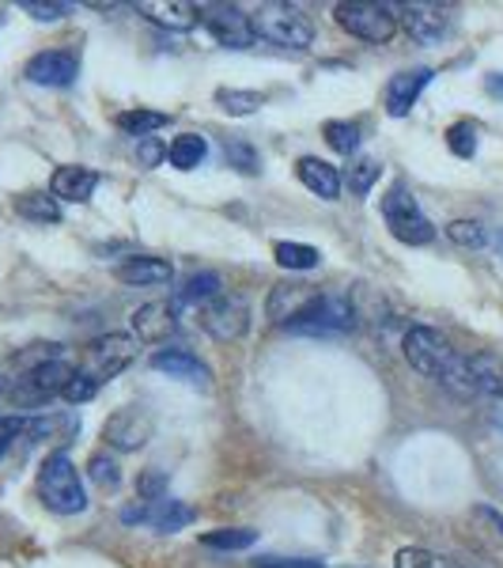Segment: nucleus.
<instances>
[{
    "mask_svg": "<svg viewBox=\"0 0 503 568\" xmlns=\"http://www.w3.org/2000/svg\"><path fill=\"white\" fill-rule=\"evenodd\" d=\"M20 8L27 16H34L39 23H58L72 12L69 4H45V0H20Z\"/></svg>",
    "mask_w": 503,
    "mask_h": 568,
    "instance_id": "nucleus-39",
    "label": "nucleus"
},
{
    "mask_svg": "<svg viewBox=\"0 0 503 568\" xmlns=\"http://www.w3.org/2000/svg\"><path fill=\"white\" fill-rule=\"evenodd\" d=\"M250 23L258 39L280 45V50H307V45L315 42V23H310V16L299 4H280V0H273V4H261L258 12L250 16Z\"/></svg>",
    "mask_w": 503,
    "mask_h": 568,
    "instance_id": "nucleus-3",
    "label": "nucleus"
},
{
    "mask_svg": "<svg viewBox=\"0 0 503 568\" xmlns=\"http://www.w3.org/2000/svg\"><path fill=\"white\" fill-rule=\"evenodd\" d=\"M205 155H208V141L201 133H182L167 149L171 168H178V171H197L201 163H205Z\"/></svg>",
    "mask_w": 503,
    "mask_h": 568,
    "instance_id": "nucleus-24",
    "label": "nucleus"
},
{
    "mask_svg": "<svg viewBox=\"0 0 503 568\" xmlns=\"http://www.w3.org/2000/svg\"><path fill=\"white\" fill-rule=\"evenodd\" d=\"M39 497L58 516H80L88 508V493L69 452H50L39 466Z\"/></svg>",
    "mask_w": 503,
    "mask_h": 568,
    "instance_id": "nucleus-2",
    "label": "nucleus"
},
{
    "mask_svg": "<svg viewBox=\"0 0 503 568\" xmlns=\"http://www.w3.org/2000/svg\"><path fill=\"white\" fill-rule=\"evenodd\" d=\"M194 516L197 511L189 508L186 500H175V497H160V500L141 504V508L122 511L125 524H148L152 530H160V535H175V530L189 527L194 524Z\"/></svg>",
    "mask_w": 503,
    "mask_h": 568,
    "instance_id": "nucleus-12",
    "label": "nucleus"
},
{
    "mask_svg": "<svg viewBox=\"0 0 503 568\" xmlns=\"http://www.w3.org/2000/svg\"><path fill=\"white\" fill-rule=\"evenodd\" d=\"M201 329L208 337H216V342H239L246 329H250V304L243 296H235V292L232 296L219 292L216 300H208L201 307Z\"/></svg>",
    "mask_w": 503,
    "mask_h": 568,
    "instance_id": "nucleus-10",
    "label": "nucleus"
},
{
    "mask_svg": "<svg viewBox=\"0 0 503 568\" xmlns=\"http://www.w3.org/2000/svg\"><path fill=\"white\" fill-rule=\"evenodd\" d=\"M446 149H451L459 160H473V152H478V125L473 122H454L451 130H446Z\"/></svg>",
    "mask_w": 503,
    "mask_h": 568,
    "instance_id": "nucleus-34",
    "label": "nucleus"
},
{
    "mask_svg": "<svg viewBox=\"0 0 503 568\" xmlns=\"http://www.w3.org/2000/svg\"><path fill=\"white\" fill-rule=\"evenodd\" d=\"M72 372L76 368L65 361H58V356H53V361H42V364H34L12 390H8V398H12V406H20V409H39L50 398H61V390L69 387Z\"/></svg>",
    "mask_w": 503,
    "mask_h": 568,
    "instance_id": "nucleus-7",
    "label": "nucleus"
},
{
    "mask_svg": "<svg viewBox=\"0 0 503 568\" xmlns=\"http://www.w3.org/2000/svg\"><path fill=\"white\" fill-rule=\"evenodd\" d=\"M254 568H326L315 557H258Z\"/></svg>",
    "mask_w": 503,
    "mask_h": 568,
    "instance_id": "nucleus-42",
    "label": "nucleus"
},
{
    "mask_svg": "<svg viewBox=\"0 0 503 568\" xmlns=\"http://www.w3.org/2000/svg\"><path fill=\"white\" fill-rule=\"evenodd\" d=\"M273 258H277L280 270H291V273H307L315 270L318 262H322V254L315 251L310 243H277L273 246Z\"/></svg>",
    "mask_w": 503,
    "mask_h": 568,
    "instance_id": "nucleus-27",
    "label": "nucleus"
},
{
    "mask_svg": "<svg viewBox=\"0 0 503 568\" xmlns=\"http://www.w3.org/2000/svg\"><path fill=\"white\" fill-rule=\"evenodd\" d=\"M99 186V171L80 168V163H65V168L53 171L50 179V194L58 201H72V205H84Z\"/></svg>",
    "mask_w": 503,
    "mask_h": 568,
    "instance_id": "nucleus-20",
    "label": "nucleus"
},
{
    "mask_svg": "<svg viewBox=\"0 0 503 568\" xmlns=\"http://www.w3.org/2000/svg\"><path fill=\"white\" fill-rule=\"evenodd\" d=\"M352 326H356V307L341 292H322L304 315L288 323L291 334H304V337H337V334H349Z\"/></svg>",
    "mask_w": 503,
    "mask_h": 568,
    "instance_id": "nucleus-5",
    "label": "nucleus"
},
{
    "mask_svg": "<svg viewBox=\"0 0 503 568\" xmlns=\"http://www.w3.org/2000/svg\"><path fill=\"white\" fill-rule=\"evenodd\" d=\"M133 334L148 345H160L175 334V304H163V300H152V304L133 311Z\"/></svg>",
    "mask_w": 503,
    "mask_h": 568,
    "instance_id": "nucleus-19",
    "label": "nucleus"
},
{
    "mask_svg": "<svg viewBox=\"0 0 503 568\" xmlns=\"http://www.w3.org/2000/svg\"><path fill=\"white\" fill-rule=\"evenodd\" d=\"M201 23H205L208 34H213L219 45H227V50H250V45L258 42L250 16H246L239 4H208L205 12H201Z\"/></svg>",
    "mask_w": 503,
    "mask_h": 568,
    "instance_id": "nucleus-11",
    "label": "nucleus"
},
{
    "mask_svg": "<svg viewBox=\"0 0 503 568\" xmlns=\"http://www.w3.org/2000/svg\"><path fill=\"white\" fill-rule=\"evenodd\" d=\"M435 72L432 69H409L398 72V77L387 80V91H382V106H387L390 118H406L409 110L417 106V99L424 95V88L432 84Z\"/></svg>",
    "mask_w": 503,
    "mask_h": 568,
    "instance_id": "nucleus-15",
    "label": "nucleus"
},
{
    "mask_svg": "<svg viewBox=\"0 0 503 568\" xmlns=\"http://www.w3.org/2000/svg\"><path fill=\"white\" fill-rule=\"evenodd\" d=\"M446 235H451V243L470 246V251H478V246L489 243V235H484V227L478 220H454V224H446Z\"/></svg>",
    "mask_w": 503,
    "mask_h": 568,
    "instance_id": "nucleus-36",
    "label": "nucleus"
},
{
    "mask_svg": "<svg viewBox=\"0 0 503 568\" xmlns=\"http://www.w3.org/2000/svg\"><path fill=\"white\" fill-rule=\"evenodd\" d=\"M398 23H406L409 39L420 42V45H439L443 39H451L454 34V23H459V16H454L451 4H432V0H417V4H406L398 16Z\"/></svg>",
    "mask_w": 503,
    "mask_h": 568,
    "instance_id": "nucleus-9",
    "label": "nucleus"
},
{
    "mask_svg": "<svg viewBox=\"0 0 503 568\" xmlns=\"http://www.w3.org/2000/svg\"><path fill=\"white\" fill-rule=\"evenodd\" d=\"M16 213L23 220H34V224H58L61 220V205L53 194H42V190H34V194H20L16 197Z\"/></svg>",
    "mask_w": 503,
    "mask_h": 568,
    "instance_id": "nucleus-26",
    "label": "nucleus"
},
{
    "mask_svg": "<svg viewBox=\"0 0 503 568\" xmlns=\"http://www.w3.org/2000/svg\"><path fill=\"white\" fill-rule=\"evenodd\" d=\"M136 160H141L144 171H152V168H160V163L167 160V149H163L155 136H144V141L136 144Z\"/></svg>",
    "mask_w": 503,
    "mask_h": 568,
    "instance_id": "nucleus-41",
    "label": "nucleus"
},
{
    "mask_svg": "<svg viewBox=\"0 0 503 568\" xmlns=\"http://www.w3.org/2000/svg\"><path fill=\"white\" fill-rule=\"evenodd\" d=\"M406 361L413 364L420 375L443 383V387H451L454 394H462V398L478 394V390H473L470 364H465V356L454 349V345L446 342L443 334H435V329H428V326H413V329H409V334H406Z\"/></svg>",
    "mask_w": 503,
    "mask_h": 568,
    "instance_id": "nucleus-1",
    "label": "nucleus"
},
{
    "mask_svg": "<svg viewBox=\"0 0 503 568\" xmlns=\"http://www.w3.org/2000/svg\"><path fill=\"white\" fill-rule=\"evenodd\" d=\"M337 23L349 34L363 42H390L398 34V8L394 4H371V0H356V4H337L333 8Z\"/></svg>",
    "mask_w": 503,
    "mask_h": 568,
    "instance_id": "nucleus-8",
    "label": "nucleus"
},
{
    "mask_svg": "<svg viewBox=\"0 0 503 568\" xmlns=\"http://www.w3.org/2000/svg\"><path fill=\"white\" fill-rule=\"evenodd\" d=\"M171 122V114H163V110H144V106H133V110H122V114L114 118V125L122 133L130 136H152L155 130H163V125Z\"/></svg>",
    "mask_w": 503,
    "mask_h": 568,
    "instance_id": "nucleus-25",
    "label": "nucleus"
},
{
    "mask_svg": "<svg viewBox=\"0 0 503 568\" xmlns=\"http://www.w3.org/2000/svg\"><path fill=\"white\" fill-rule=\"evenodd\" d=\"M470 364V379H473V390H484L492 398H503V356L496 353H473L465 356Z\"/></svg>",
    "mask_w": 503,
    "mask_h": 568,
    "instance_id": "nucleus-23",
    "label": "nucleus"
},
{
    "mask_svg": "<svg viewBox=\"0 0 503 568\" xmlns=\"http://www.w3.org/2000/svg\"><path fill=\"white\" fill-rule=\"evenodd\" d=\"M219 296V277L216 273H197V277H189L186 284L178 288V296H175V307L182 304H201V300H216Z\"/></svg>",
    "mask_w": 503,
    "mask_h": 568,
    "instance_id": "nucleus-32",
    "label": "nucleus"
},
{
    "mask_svg": "<svg viewBox=\"0 0 503 568\" xmlns=\"http://www.w3.org/2000/svg\"><path fill=\"white\" fill-rule=\"evenodd\" d=\"M394 565H398V568H446L443 557L432 554V549H424V546H406V549H398Z\"/></svg>",
    "mask_w": 503,
    "mask_h": 568,
    "instance_id": "nucleus-37",
    "label": "nucleus"
},
{
    "mask_svg": "<svg viewBox=\"0 0 503 568\" xmlns=\"http://www.w3.org/2000/svg\"><path fill=\"white\" fill-rule=\"evenodd\" d=\"M473 516H478V519H489V524L503 535V516H500L496 508H484V504H481V508H473Z\"/></svg>",
    "mask_w": 503,
    "mask_h": 568,
    "instance_id": "nucleus-43",
    "label": "nucleus"
},
{
    "mask_svg": "<svg viewBox=\"0 0 503 568\" xmlns=\"http://www.w3.org/2000/svg\"><path fill=\"white\" fill-rule=\"evenodd\" d=\"M382 179V163L374 160V155H352L349 171H345V182H349V190L356 197L371 194V186Z\"/></svg>",
    "mask_w": 503,
    "mask_h": 568,
    "instance_id": "nucleus-28",
    "label": "nucleus"
},
{
    "mask_svg": "<svg viewBox=\"0 0 503 568\" xmlns=\"http://www.w3.org/2000/svg\"><path fill=\"white\" fill-rule=\"evenodd\" d=\"M88 478L95 481L99 489H117V485H122V470H117V463L110 459L106 452H99L88 459Z\"/></svg>",
    "mask_w": 503,
    "mask_h": 568,
    "instance_id": "nucleus-35",
    "label": "nucleus"
},
{
    "mask_svg": "<svg viewBox=\"0 0 503 568\" xmlns=\"http://www.w3.org/2000/svg\"><path fill=\"white\" fill-rule=\"evenodd\" d=\"M296 175L310 190V194H318L322 201L341 197V171H337L333 163L318 160V155H304V160L296 163Z\"/></svg>",
    "mask_w": 503,
    "mask_h": 568,
    "instance_id": "nucleus-22",
    "label": "nucleus"
},
{
    "mask_svg": "<svg viewBox=\"0 0 503 568\" xmlns=\"http://www.w3.org/2000/svg\"><path fill=\"white\" fill-rule=\"evenodd\" d=\"M224 160L232 163V168L239 171V175H258V171H261L258 152H254L246 141H239V136H232V141H224Z\"/></svg>",
    "mask_w": 503,
    "mask_h": 568,
    "instance_id": "nucleus-33",
    "label": "nucleus"
},
{
    "mask_svg": "<svg viewBox=\"0 0 503 568\" xmlns=\"http://www.w3.org/2000/svg\"><path fill=\"white\" fill-rule=\"evenodd\" d=\"M216 103H219L224 114L246 118V114H254L258 106H265V95H261V91H243V88H219L216 91Z\"/></svg>",
    "mask_w": 503,
    "mask_h": 568,
    "instance_id": "nucleus-29",
    "label": "nucleus"
},
{
    "mask_svg": "<svg viewBox=\"0 0 503 568\" xmlns=\"http://www.w3.org/2000/svg\"><path fill=\"white\" fill-rule=\"evenodd\" d=\"M489 91H492V95H503V80L500 77H489Z\"/></svg>",
    "mask_w": 503,
    "mask_h": 568,
    "instance_id": "nucleus-44",
    "label": "nucleus"
},
{
    "mask_svg": "<svg viewBox=\"0 0 503 568\" xmlns=\"http://www.w3.org/2000/svg\"><path fill=\"white\" fill-rule=\"evenodd\" d=\"M382 220H387L390 235L406 246H428L435 240V224L420 213L417 197L406 190V182H398V186L382 197Z\"/></svg>",
    "mask_w": 503,
    "mask_h": 568,
    "instance_id": "nucleus-4",
    "label": "nucleus"
},
{
    "mask_svg": "<svg viewBox=\"0 0 503 568\" xmlns=\"http://www.w3.org/2000/svg\"><path fill=\"white\" fill-rule=\"evenodd\" d=\"M136 337L130 334H103V337H95V342L88 345V353H84V364H80L76 372H84L95 387H103V383L110 379H117L130 364L136 361Z\"/></svg>",
    "mask_w": 503,
    "mask_h": 568,
    "instance_id": "nucleus-6",
    "label": "nucleus"
},
{
    "mask_svg": "<svg viewBox=\"0 0 503 568\" xmlns=\"http://www.w3.org/2000/svg\"><path fill=\"white\" fill-rule=\"evenodd\" d=\"M318 296H322V288H315V284H277V288L269 292V304H265L269 323L288 326L291 318L304 315Z\"/></svg>",
    "mask_w": 503,
    "mask_h": 568,
    "instance_id": "nucleus-16",
    "label": "nucleus"
},
{
    "mask_svg": "<svg viewBox=\"0 0 503 568\" xmlns=\"http://www.w3.org/2000/svg\"><path fill=\"white\" fill-rule=\"evenodd\" d=\"M95 394H99V387L88 379L84 372H72V379H69V387L61 390V398H65L69 406H84V402H91Z\"/></svg>",
    "mask_w": 503,
    "mask_h": 568,
    "instance_id": "nucleus-38",
    "label": "nucleus"
},
{
    "mask_svg": "<svg viewBox=\"0 0 503 568\" xmlns=\"http://www.w3.org/2000/svg\"><path fill=\"white\" fill-rule=\"evenodd\" d=\"M500 402V420H503V398H496Z\"/></svg>",
    "mask_w": 503,
    "mask_h": 568,
    "instance_id": "nucleus-45",
    "label": "nucleus"
},
{
    "mask_svg": "<svg viewBox=\"0 0 503 568\" xmlns=\"http://www.w3.org/2000/svg\"><path fill=\"white\" fill-rule=\"evenodd\" d=\"M258 542V530L250 527H219V530H208V535H201V546L208 549H250Z\"/></svg>",
    "mask_w": 503,
    "mask_h": 568,
    "instance_id": "nucleus-30",
    "label": "nucleus"
},
{
    "mask_svg": "<svg viewBox=\"0 0 503 568\" xmlns=\"http://www.w3.org/2000/svg\"><path fill=\"white\" fill-rule=\"evenodd\" d=\"M136 12L155 27H163V31H194L201 23L197 8L186 4V0H144V4H136Z\"/></svg>",
    "mask_w": 503,
    "mask_h": 568,
    "instance_id": "nucleus-21",
    "label": "nucleus"
},
{
    "mask_svg": "<svg viewBox=\"0 0 503 568\" xmlns=\"http://www.w3.org/2000/svg\"><path fill=\"white\" fill-rule=\"evenodd\" d=\"M114 277L133 288H148V284H167L175 277V265L167 258H155V254H133V258L114 265Z\"/></svg>",
    "mask_w": 503,
    "mask_h": 568,
    "instance_id": "nucleus-18",
    "label": "nucleus"
},
{
    "mask_svg": "<svg viewBox=\"0 0 503 568\" xmlns=\"http://www.w3.org/2000/svg\"><path fill=\"white\" fill-rule=\"evenodd\" d=\"M152 368L171 375V379H182L189 387H213V372L208 364H201L189 349H160L152 353Z\"/></svg>",
    "mask_w": 503,
    "mask_h": 568,
    "instance_id": "nucleus-17",
    "label": "nucleus"
},
{
    "mask_svg": "<svg viewBox=\"0 0 503 568\" xmlns=\"http://www.w3.org/2000/svg\"><path fill=\"white\" fill-rule=\"evenodd\" d=\"M23 77L39 88H72L80 77V58L69 50H42L23 65Z\"/></svg>",
    "mask_w": 503,
    "mask_h": 568,
    "instance_id": "nucleus-14",
    "label": "nucleus"
},
{
    "mask_svg": "<svg viewBox=\"0 0 503 568\" xmlns=\"http://www.w3.org/2000/svg\"><path fill=\"white\" fill-rule=\"evenodd\" d=\"M163 485H167V474L163 470H152L148 474H141V478H136V497H141L144 504L148 500H160V497H167V493H163Z\"/></svg>",
    "mask_w": 503,
    "mask_h": 568,
    "instance_id": "nucleus-40",
    "label": "nucleus"
},
{
    "mask_svg": "<svg viewBox=\"0 0 503 568\" xmlns=\"http://www.w3.org/2000/svg\"><path fill=\"white\" fill-rule=\"evenodd\" d=\"M152 428H155V417L148 414V409L125 406L106 420L103 439L114 447V452H136V447H144L152 439Z\"/></svg>",
    "mask_w": 503,
    "mask_h": 568,
    "instance_id": "nucleus-13",
    "label": "nucleus"
},
{
    "mask_svg": "<svg viewBox=\"0 0 503 568\" xmlns=\"http://www.w3.org/2000/svg\"><path fill=\"white\" fill-rule=\"evenodd\" d=\"M322 136H326L329 149L349 155V160H352L356 152H360V125H356V122H326Z\"/></svg>",
    "mask_w": 503,
    "mask_h": 568,
    "instance_id": "nucleus-31",
    "label": "nucleus"
}]
</instances>
